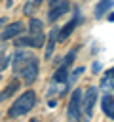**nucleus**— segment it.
I'll return each mask as SVG.
<instances>
[{
	"label": "nucleus",
	"mask_w": 114,
	"mask_h": 122,
	"mask_svg": "<svg viewBox=\"0 0 114 122\" xmlns=\"http://www.w3.org/2000/svg\"><path fill=\"white\" fill-rule=\"evenodd\" d=\"M101 90L106 93V92H114V69L106 71V74L103 76L101 80Z\"/></svg>",
	"instance_id": "1a4fd4ad"
},
{
	"label": "nucleus",
	"mask_w": 114,
	"mask_h": 122,
	"mask_svg": "<svg viewBox=\"0 0 114 122\" xmlns=\"http://www.w3.org/2000/svg\"><path fill=\"white\" fill-rule=\"evenodd\" d=\"M25 13H27V15H30V13H32V6H30V4H27V6H25Z\"/></svg>",
	"instance_id": "6ab92c4d"
},
{
	"label": "nucleus",
	"mask_w": 114,
	"mask_h": 122,
	"mask_svg": "<svg viewBox=\"0 0 114 122\" xmlns=\"http://www.w3.org/2000/svg\"><path fill=\"white\" fill-rule=\"evenodd\" d=\"M34 103H36V95H34V92L32 90H28V92H25L11 107H10V111H8V116H11V118H15V116H21V114H27L32 107H34Z\"/></svg>",
	"instance_id": "f257e3e1"
},
{
	"label": "nucleus",
	"mask_w": 114,
	"mask_h": 122,
	"mask_svg": "<svg viewBox=\"0 0 114 122\" xmlns=\"http://www.w3.org/2000/svg\"><path fill=\"white\" fill-rule=\"evenodd\" d=\"M70 8V4L66 2V0H63V2H55V6L51 8V11H49V21H55L57 17H61L63 13H66V10Z\"/></svg>",
	"instance_id": "6e6552de"
},
{
	"label": "nucleus",
	"mask_w": 114,
	"mask_h": 122,
	"mask_svg": "<svg viewBox=\"0 0 114 122\" xmlns=\"http://www.w3.org/2000/svg\"><path fill=\"white\" fill-rule=\"evenodd\" d=\"M48 2H49V4L53 6V4H55V2H59V0H48Z\"/></svg>",
	"instance_id": "412c9836"
},
{
	"label": "nucleus",
	"mask_w": 114,
	"mask_h": 122,
	"mask_svg": "<svg viewBox=\"0 0 114 122\" xmlns=\"http://www.w3.org/2000/svg\"><path fill=\"white\" fill-rule=\"evenodd\" d=\"M23 30H25V25H23L21 21H15V23L8 25V27L2 30V40H10V38H13V36L21 34Z\"/></svg>",
	"instance_id": "423d86ee"
},
{
	"label": "nucleus",
	"mask_w": 114,
	"mask_h": 122,
	"mask_svg": "<svg viewBox=\"0 0 114 122\" xmlns=\"http://www.w3.org/2000/svg\"><path fill=\"white\" fill-rule=\"evenodd\" d=\"M112 111H114V99H112V95L110 93H106L104 97H103V112L104 114H112Z\"/></svg>",
	"instance_id": "f8f14e48"
},
{
	"label": "nucleus",
	"mask_w": 114,
	"mask_h": 122,
	"mask_svg": "<svg viewBox=\"0 0 114 122\" xmlns=\"http://www.w3.org/2000/svg\"><path fill=\"white\" fill-rule=\"evenodd\" d=\"M15 90H19V82H17V80H13V82H11V84L0 93V101H6L8 97H11V95L15 93Z\"/></svg>",
	"instance_id": "ddd939ff"
},
{
	"label": "nucleus",
	"mask_w": 114,
	"mask_h": 122,
	"mask_svg": "<svg viewBox=\"0 0 114 122\" xmlns=\"http://www.w3.org/2000/svg\"><path fill=\"white\" fill-rule=\"evenodd\" d=\"M19 76H23L25 84H28V86H30V84L36 80V76H38V61L34 59L32 63H28V65L23 69V72H21Z\"/></svg>",
	"instance_id": "39448f33"
},
{
	"label": "nucleus",
	"mask_w": 114,
	"mask_h": 122,
	"mask_svg": "<svg viewBox=\"0 0 114 122\" xmlns=\"http://www.w3.org/2000/svg\"><path fill=\"white\" fill-rule=\"evenodd\" d=\"M110 118H114V111H112V114H110Z\"/></svg>",
	"instance_id": "b1692460"
},
{
	"label": "nucleus",
	"mask_w": 114,
	"mask_h": 122,
	"mask_svg": "<svg viewBox=\"0 0 114 122\" xmlns=\"http://www.w3.org/2000/svg\"><path fill=\"white\" fill-rule=\"evenodd\" d=\"M11 2H13V0H8V6H11Z\"/></svg>",
	"instance_id": "4be33fe9"
},
{
	"label": "nucleus",
	"mask_w": 114,
	"mask_h": 122,
	"mask_svg": "<svg viewBox=\"0 0 114 122\" xmlns=\"http://www.w3.org/2000/svg\"><path fill=\"white\" fill-rule=\"evenodd\" d=\"M112 6H114V0H101L95 6V17H103L106 13V10H110Z\"/></svg>",
	"instance_id": "9d476101"
},
{
	"label": "nucleus",
	"mask_w": 114,
	"mask_h": 122,
	"mask_svg": "<svg viewBox=\"0 0 114 122\" xmlns=\"http://www.w3.org/2000/svg\"><path fill=\"white\" fill-rule=\"evenodd\" d=\"M55 38H57V30L53 29V30H51V34H49V40H48V50H46V57H49V55H51V51H53V46H55Z\"/></svg>",
	"instance_id": "4468645a"
},
{
	"label": "nucleus",
	"mask_w": 114,
	"mask_h": 122,
	"mask_svg": "<svg viewBox=\"0 0 114 122\" xmlns=\"http://www.w3.org/2000/svg\"><path fill=\"white\" fill-rule=\"evenodd\" d=\"M30 34H42V21L38 19L30 21Z\"/></svg>",
	"instance_id": "2eb2a0df"
},
{
	"label": "nucleus",
	"mask_w": 114,
	"mask_h": 122,
	"mask_svg": "<svg viewBox=\"0 0 114 122\" xmlns=\"http://www.w3.org/2000/svg\"><path fill=\"white\" fill-rule=\"evenodd\" d=\"M82 95H84V92L76 90L70 97V103H68V118L70 120H80L82 118Z\"/></svg>",
	"instance_id": "f03ea898"
},
{
	"label": "nucleus",
	"mask_w": 114,
	"mask_h": 122,
	"mask_svg": "<svg viewBox=\"0 0 114 122\" xmlns=\"http://www.w3.org/2000/svg\"><path fill=\"white\" fill-rule=\"evenodd\" d=\"M42 44H44V34H30L27 38H17L15 40V46H34V48H38Z\"/></svg>",
	"instance_id": "0eeeda50"
},
{
	"label": "nucleus",
	"mask_w": 114,
	"mask_h": 122,
	"mask_svg": "<svg viewBox=\"0 0 114 122\" xmlns=\"http://www.w3.org/2000/svg\"><path fill=\"white\" fill-rule=\"evenodd\" d=\"M95 101H97V88H87L82 95V109L87 116L93 114V107H95Z\"/></svg>",
	"instance_id": "7ed1b4c3"
},
{
	"label": "nucleus",
	"mask_w": 114,
	"mask_h": 122,
	"mask_svg": "<svg viewBox=\"0 0 114 122\" xmlns=\"http://www.w3.org/2000/svg\"><path fill=\"white\" fill-rule=\"evenodd\" d=\"M76 23H78V19H72V21H68V23H66V25H65V27L59 30V32H57V40H65V38H66V36L72 32V29L76 27Z\"/></svg>",
	"instance_id": "9b49d317"
},
{
	"label": "nucleus",
	"mask_w": 114,
	"mask_h": 122,
	"mask_svg": "<svg viewBox=\"0 0 114 122\" xmlns=\"http://www.w3.org/2000/svg\"><path fill=\"white\" fill-rule=\"evenodd\" d=\"M4 23H6V19H0V29L4 27Z\"/></svg>",
	"instance_id": "aec40b11"
},
{
	"label": "nucleus",
	"mask_w": 114,
	"mask_h": 122,
	"mask_svg": "<svg viewBox=\"0 0 114 122\" xmlns=\"http://www.w3.org/2000/svg\"><path fill=\"white\" fill-rule=\"evenodd\" d=\"M82 72H84V67H78L76 71H72V72H70V78H68V86H72V84H74V80H76Z\"/></svg>",
	"instance_id": "dca6fc26"
},
{
	"label": "nucleus",
	"mask_w": 114,
	"mask_h": 122,
	"mask_svg": "<svg viewBox=\"0 0 114 122\" xmlns=\"http://www.w3.org/2000/svg\"><path fill=\"white\" fill-rule=\"evenodd\" d=\"M72 59H74V51H70V53L65 57V61H63V67H66V69H68V67H70V63H72Z\"/></svg>",
	"instance_id": "a211bd4d"
},
{
	"label": "nucleus",
	"mask_w": 114,
	"mask_h": 122,
	"mask_svg": "<svg viewBox=\"0 0 114 122\" xmlns=\"http://www.w3.org/2000/svg\"><path fill=\"white\" fill-rule=\"evenodd\" d=\"M34 59H36V57H32V55L27 53V51H17L15 57H13V74H21L23 69H25L28 63H32Z\"/></svg>",
	"instance_id": "20e7f679"
},
{
	"label": "nucleus",
	"mask_w": 114,
	"mask_h": 122,
	"mask_svg": "<svg viewBox=\"0 0 114 122\" xmlns=\"http://www.w3.org/2000/svg\"><path fill=\"white\" fill-rule=\"evenodd\" d=\"M4 48H6V46H4V44H0V71H2V69L6 67V63H8V59H6V57H2V53H4Z\"/></svg>",
	"instance_id": "f3484780"
},
{
	"label": "nucleus",
	"mask_w": 114,
	"mask_h": 122,
	"mask_svg": "<svg viewBox=\"0 0 114 122\" xmlns=\"http://www.w3.org/2000/svg\"><path fill=\"white\" fill-rule=\"evenodd\" d=\"M34 2H36V4H40V2H44V0H34Z\"/></svg>",
	"instance_id": "5701e85b"
}]
</instances>
